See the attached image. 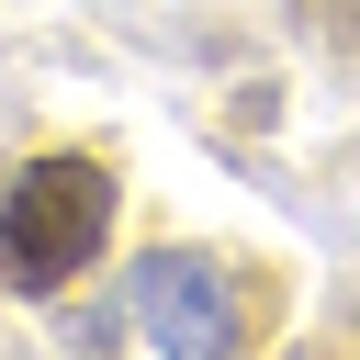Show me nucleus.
I'll return each mask as SVG.
<instances>
[{
	"label": "nucleus",
	"instance_id": "obj_1",
	"mask_svg": "<svg viewBox=\"0 0 360 360\" xmlns=\"http://www.w3.org/2000/svg\"><path fill=\"white\" fill-rule=\"evenodd\" d=\"M112 202H124V191H112V169H101L90 146H45V158H22L11 191H0V281L34 292V304H56V292L101 259Z\"/></svg>",
	"mask_w": 360,
	"mask_h": 360
},
{
	"label": "nucleus",
	"instance_id": "obj_2",
	"mask_svg": "<svg viewBox=\"0 0 360 360\" xmlns=\"http://www.w3.org/2000/svg\"><path fill=\"white\" fill-rule=\"evenodd\" d=\"M248 281L225 270V259H202V248H158V259H135L124 281H112V304L101 315H79L68 338L79 349H191V360H214V349H248Z\"/></svg>",
	"mask_w": 360,
	"mask_h": 360
}]
</instances>
